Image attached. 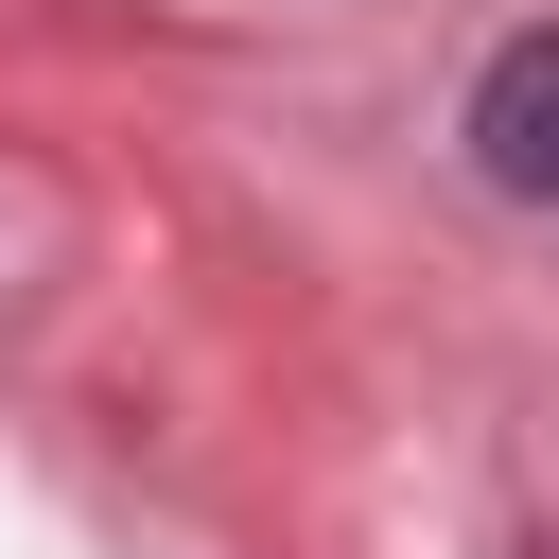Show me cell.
I'll return each mask as SVG.
<instances>
[{
	"instance_id": "cell-1",
	"label": "cell",
	"mask_w": 559,
	"mask_h": 559,
	"mask_svg": "<svg viewBox=\"0 0 559 559\" xmlns=\"http://www.w3.org/2000/svg\"><path fill=\"white\" fill-rule=\"evenodd\" d=\"M472 157H489V192H559V17L489 52V87H472Z\"/></svg>"
}]
</instances>
